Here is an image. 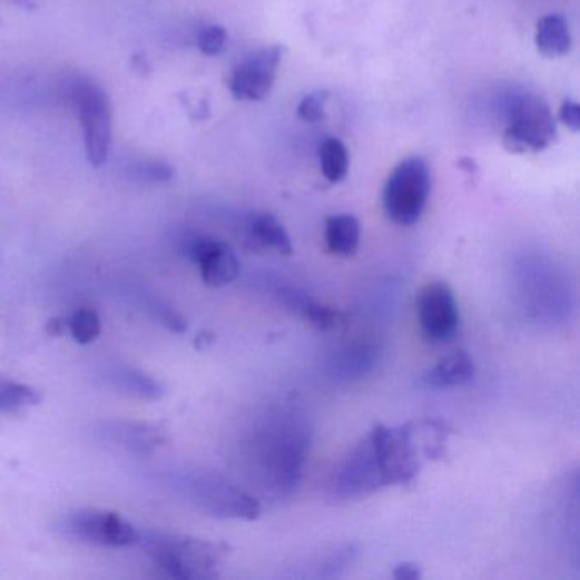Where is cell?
I'll use <instances>...</instances> for the list:
<instances>
[{"label":"cell","instance_id":"obj_1","mask_svg":"<svg viewBox=\"0 0 580 580\" xmlns=\"http://www.w3.org/2000/svg\"><path fill=\"white\" fill-rule=\"evenodd\" d=\"M421 470L414 424H376L331 476V492L337 499H360L385 486L407 485Z\"/></svg>","mask_w":580,"mask_h":580},{"label":"cell","instance_id":"obj_2","mask_svg":"<svg viewBox=\"0 0 580 580\" xmlns=\"http://www.w3.org/2000/svg\"><path fill=\"white\" fill-rule=\"evenodd\" d=\"M312 431L307 419L293 407L263 415L247 440L249 473L274 498L296 491L311 453Z\"/></svg>","mask_w":580,"mask_h":580},{"label":"cell","instance_id":"obj_3","mask_svg":"<svg viewBox=\"0 0 580 580\" xmlns=\"http://www.w3.org/2000/svg\"><path fill=\"white\" fill-rule=\"evenodd\" d=\"M138 543L163 576L177 580L215 579L227 556L224 544L188 534L151 531L140 534Z\"/></svg>","mask_w":580,"mask_h":580},{"label":"cell","instance_id":"obj_4","mask_svg":"<svg viewBox=\"0 0 580 580\" xmlns=\"http://www.w3.org/2000/svg\"><path fill=\"white\" fill-rule=\"evenodd\" d=\"M173 486L180 498L215 518L254 521L260 515L259 501L220 473L180 472L174 476Z\"/></svg>","mask_w":580,"mask_h":580},{"label":"cell","instance_id":"obj_5","mask_svg":"<svg viewBox=\"0 0 580 580\" xmlns=\"http://www.w3.org/2000/svg\"><path fill=\"white\" fill-rule=\"evenodd\" d=\"M63 98L79 121L87 160L95 167H101L108 160L112 145V109L109 96L99 83L86 77H76L66 83Z\"/></svg>","mask_w":580,"mask_h":580},{"label":"cell","instance_id":"obj_6","mask_svg":"<svg viewBox=\"0 0 580 580\" xmlns=\"http://www.w3.org/2000/svg\"><path fill=\"white\" fill-rule=\"evenodd\" d=\"M431 195V169L422 157L402 160L386 179L383 209L393 224L411 227L421 220Z\"/></svg>","mask_w":580,"mask_h":580},{"label":"cell","instance_id":"obj_7","mask_svg":"<svg viewBox=\"0 0 580 580\" xmlns=\"http://www.w3.org/2000/svg\"><path fill=\"white\" fill-rule=\"evenodd\" d=\"M57 528L63 537L92 547H131L138 544L140 538L127 518L109 509H77L63 515Z\"/></svg>","mask_w":580,"mask_h":580},{"label":"cell","instance_id":"obj_8","mask_svg":"<svg viewBox=\"0 0 580 580\" xmlns=\"http://www.w3.org/2000/svg\"><path fill=\"white\" fill-rule=\"evenodd\" d=\"M557 138L552 109L538 96H523L512 106L504 131V147L514 154L541 151Z\"/></svg>","mask_w":580,"mask_h":580},{"label":"cell","instance_id":"obj_9","mask_svg":"<svg viewBox=\"0 0 580 580\" xmlns=\"http://www.w3.org/2000/svg\"><path fill=\"white\" fill-rule=\"evenodd\" d=\"M422 337L431 344H446L456 337L462 325L453 289L444 282L422 286L415 303Z\"/></svg>","mask_w":580,"mask_h":580},{"label":"cell","instance_id":"obj_10","mask_svg":"<svg viewBox=\"0 0 580 580\" xmlns=\"http://www.w3.org/2000/svg\"><path fill=\"white\" fill-rule=\"evenodd\" d=\"M283 55L285 48L273 45L244 58L228 77L232 96L238 101H263L267 98L276 82Z\"/></svg>","mask_w":580,"mask_h":580},{"label":"cell","instance_id":"obj_11","mask_svg":"<svg viewBox=\"0 0 580 580\" xmlns=\"http://www.w3.org/2000/svg\"><path fill=\"white\" fill-rule=\"evenodd\" d=\"M183 253L198 266L205 285L222 288L240 274V260L227 242L205 235H189L183 242Z\"/></svg>","mask_w":580,"mask_h":580},{"label":"cell","instance_id":"obj_12","mask_svg":"<svg viewBox=\"0 0 580 580\" xmlns=\"http://www.w3.org/2000/svg\"><path fill=\"white\" fill-rule=\"evenodd\" d=\"M92 434L101 443L112 444V446L137 454L154 453L167 441L166 433L160 425L144 421H127V419H108V421L96 422Z\"/></svg>","mask_w":580,"mask_h":580},{"label":"cell","instance_id":"obj_13","mask_svg":"<svg viewBox=\"0 0 580 580\" xmlns=\"http://www.w3.org/2000/svg\"><path fill=\"white\" fill-rule=\"evenodd\" d=\"M101 379L112 392L137 399V401L156 402L166 395V389L159 380L134 366H127V364L108 366L102 370Z\"/></svg>","mask_w":580,"mask_h":580},{"label":"cell","instance_id":"obj_14","mask_svg":"<svg viewBox=\"0 0 580 580\" xmlns=\"http://www.w3.org/2000/svg\"><path fill=\"white\" fill-rule=\"evenodd\" d=\"M380 361V350L373 343H353L335 351L328 361L331 376L340 382H353L370 375Z\"/></svg>","mask_w":580,"mask_h":580},{"label":"cell","instance_id":"obj_15","mask_svg":"<svg viewBox=\"0 0 580 580\" xmlns=\"http://www.w3.org/2000/svg\"><path fill=\"white\" fill-rule=\"evenodd\" d=\"M246 246L254 253L273 250L282 256H292L293 242L285 225L271 213H257L246 224Z\"/></svg>","mask_w":580,"mask_h":580},{"label":"cell","instance_id":"obj_16","mask_svg":"<svg viewBox=\"0 0 580 580\" xmlns=\"http://www.w3.org/2000/svg\"><path fill=\"white\" fill-rule=\"evenodd\" d=\"M473 379H475L473 357L465 351H454L438 361L436 366L427 370L421 376V383L427 389H453V386L469 385Z\"/></svg>","mask_w":580,"mask_h":580},{"label":"cell","instance_id":"obj_17","mask_svg":"<svg viewBox=\"0 0 580 580\" xmlns=\"http://www.w3.org/2000/svg\"><path fill=\"white\" fill-rule=\"evenodd\" d=\"M278 298L286 308L298 314L303 321L314 325L318 331H331L340 325V312L315 302L307 293L298 292L295 288H282Z\"/></svg>","mask_w":580,"mask_h":580},{"label":"cell","instance_id":"obj_18","mask_svg":"<svg viewBox=\"0 0 580 580\" xmlns=\"http://www.w3.org/2000/svg\"><path fill=\"white\" fill-rule=\"evenodd\" d=\"M360 240L361 225L353 215H334L325 222V244L334 256H356Z\"/></svg>","mask_w":580,"mask_h":580},{"label":"cell","instance_id":"obj_19","mask_svg":"<svg viewBox=\"0 0 580 580\" xmlns=\"http://www.w3.org/2000/svg\"><path fill=\"white\" fill-rule=\"evenodd\" d=\"M537 47L544 57H563L572 47L569 24L559 14L544 16L537 26Z\"/></svg>","mask_w":580,"mask_h":580},{"label":"cell","instance_id":"obj_20","mask_svg":"<svg viewBox=\"0 0 580 580\" xmlns=\"http://www.w3.org/2000/svg\"><path fill=\"white\" fill-rule=\"evenodd\" d=\"M322 174L332 185L343 183L350 173V151L337 138H327L318 147Z\"/></svg>","mask_w":580,"mask_h":580},{"label":"cell","instance_id":"obj_21","mask_svg":"<svg viewBox=\"0 0 580 580\" xmlns=\"http://www.w3.org/2000/svg\"><path fill=\"white\" fill-rule=\"evenodd\" d=\"M40 402V393L31 386L12 382L0 385V412L2 414H14L22 409L35 407Z\"/></svg>","mask_w":580,"mask_h":580},{"label":"cell","instance_id":"obj_22","mask_svg":"<svg viewBox=\"0 0 580 580\" xmlns=\"http://www.w3.org/2000/svg\"><path fill=\"white\" fill-rule=\"evenodd\" d=\"M141 307H144V311L148 312L150 317L156 318L159 324L169 328L174 334H185V332L188 331V321H186V318L183 317V314L177 312L176 308L167 305L164 299L147 295L141 299Z\"/></svg>","mask_w":580,"mask_h":580},{"label":"cell","instance_id":"obj_23","mask_svg":"<svg viewBox=\"0 0 580 580\" xmlns=\"http://www.w3.org/2000/svg\"><path fill=\"white\" fill-rule=\"evenodd\" d=\"M357 556L356 544H344L337 548L335 552L328 553L314 567L315 579H334V577L343 576L344 570L350 569Z\"/></svg>","mask_w":580,"mask_h":580},{"label":"cell","instance_id":"obj_24","mask_svg":"<svg viewBox=\"0 0 580 580\" xmlns=\"http://www.w3.org/2000/svg\"><path fill=\"white\" fill-rule=\"evenodd\" d=\"M70 334L79 344H90L101 334V318L95 311L82 308L69 321Z\"/></svg>","mask_w":580,"mask_h":580},{"label":"cell","instance_id":"obj_25","mask_svg":"<svg viewBox=\"0 0 580 580\" xmlns=\"http://www.w3.org/2000/svg\"><path fill=\"white\" fill-rule=\"evenodd\" d=\"M227 31L224 26L208 24L203 26L198 33V48L203 55L208 57H217L227 47Z\"/></svg>","mask_w":580,"mask_h":580},{"label":"cell","instance_id":"obj_26","mask_svg":"<svg viewBox=\"0 0 580 580\" xmlns=\"http://www.w3.org/2000/svg\"><path fill=\"white\" fill-rule=\"evenodd\" d=\"M328 95L325 90H317L312 95L305 96L299 101L298 118L305 124H321L322 119H325V105H327Z\"/></svg>","mask_w":580,"mask_h":580},{"label":"cell","instance_id":"obj_27","mask_svg":"<svg viewBox=\"0 0 580 580\" xmlns=\"http://www.w3.org/2000/svg\"><path fill=\"white\" fill-rule=\"evenodd\" d=\"M173 167L160 160H147V163L137 164L131 169V177L135 180H144V183H167L173 179Z\"/></svg>","mask_w":580,"mask_h":580},{"label":"cell","instance_id":"obj_28","mask_svg":"<svg viewBox=\"0 0 580 580\" xmlns=\"http://www.w3.org/2000/svg\"><path fill=\"white\" fill-rule=\"evenodd\" d=\"M560 119L573 134L580 130V106L572 99H567L560 108Z\"/></svg>","mask_w":580,"mask_h":580},{"label":"cell","instance_id":"obj_29","mask_svg":"<svg viewBox=\"0 0 580 580\" xmlns=\"http://www.w3.org/2000/svg\"><path fill=\"white\" fill-rule=\"evenodd\" d=\"M422 577L421 567L417 563L404 562L396 566L393 570V579L396 580H417Z\"/></svg>","mask_w":580,"mask_h":580},{"label":"cell","instance_id":"obj_30","mask_svg":"<svg viewBox=\"0 0 580 580\" xmlns=\"http://www.w3.org/2000/svg\"><path fill=\"white\" fill-rule=\"evenodd\" d=\"M63 328H66V322L60 321V318L51 321L50 324H48V332H50L51 335H62Z\"/></svg>","mask_w":580,"mask_h":580},{"label":"cell","instance_id":"obj_31","mask_svg":"<svg viewBox=\"0 0 580 580\" xmlns=\"http://www.w3.org/2000/svg\"><path fill=\"white\" fill-rule=\"evenodd\" d=\"M21 2H29V0H21Z\"/></svg>","mask_w":580,"mask_h":580}]
</instances>
